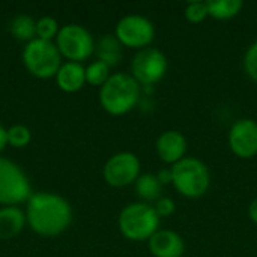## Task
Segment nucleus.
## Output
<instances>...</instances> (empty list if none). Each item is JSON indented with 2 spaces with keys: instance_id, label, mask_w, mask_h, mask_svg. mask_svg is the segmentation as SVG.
Instances as JSON below:
<instances>
[{
  "instance_id": "obj_27",
  "label": "nucleus",
  "mask_w": 257,
  "mask_h": 257,
  "mask_svg": "<svg viewBox=\"0 0 257 257\" xmlns=\"http://www.w3.org/2000/svg\"><path fill=\"white\" fill-rule=\"evenodd\" d=\"M248 217L254 224H257V197L251 200V203L248 206Z\"/></svg>"
},
{
  "instance_id": "obj_9",
  "label": "nucleus",
  "mask_w": 257,
  "mask_h": 257,
  "mask_svg": "<svg viewBox=\"0 0 257 257\" xmlns=\"http://www.w3.org/2000/svg\"><path fill=\"white\" fill-rule=\"evenodd\" d=\"M57 48L60 54L72 62L89 59L95 51L92 35L78 24H66L57 33Z\"/></svg>"
},
{
  "instance_id": "obj_13",
  "label": "nucleus",
  "mask_w": 257,
  "mask_h": 257,
  "mask_svg": "<svg viewBox=\"0 0 257 257\" xmlns=\"http://www.w3.org/2000/svg\"><path fill=\"white\" fill-rule=\"evenodd\" d=\"M148 245L154 257H182L185 253L182 236L169 229L157 230L148 241Z\"/></svg>"
},
{
  "instance_id": "obj_17",
  "label": "nucleus",
  "mask_w": 257,
  "mask_h": 257,
  "mask_svg": "<svg viewBox=\"0 0 257 257\" xmlns=\"http://www.w3.org/2000/svg\"><path fill=\"white\" fill-rule=\"evenodd\" d=\"M206 5L209 17L220 21L235 18L244 8L241 0H208Z\"/></svg>"
},
{
  "instance_id": "obj_24",
  "label": "nucleus",
  "mask_w": 257,
  "mask_h": 257,
  "mask_svg": "<svg viewBox=\"0 0 257 257\" xmlns=\"http://www.w3.org/2000/svg\"><path fill=\"white\" fill-rule=\"evenodd\" d=\"M242 65H244V71L250 77V80L257 83V41H254L247 48V51L244 54Z\"/></svg>"
},
{
  "instance_id": "obj_15",
  "label": "nucleus",
  "mask_w": 257,
  "mask_h": 257,
  "mask_svg": "<svg viewBox=\"0 0 257 257\" xmlns=\"http://www.w3.org/2000/svg\"><path fill=\"white\" fill-rule=\"evenodd\" d=\"M24 227V215L15 206L0 209V239L6 241L17 236Z\"/></svg>"
},
{
  "instance_id": "obj_25",
  "label": "nucleus",
  "mask_w": 257,
  "mask_h": 257,
  "mask_svg": "<svg viewBox=\"0 0 257 257\" xmlns=\"http://www.w3.org/2000/svg\"><path fill=\"white\" fill-rule=\"evenodd\" d=\"M154 209H155V212L158 214L160 218H167V217L175 214L176 205H175L173 199H170V197H160L154 203Z\"/></svg>"
},
{
  "instance_id": "obj_19",
  "label": "nucleus",
  "mask_w": 257,
  "mask_h": 257,
  "mask_svg": "<svg viewBox=\"0 0 257 257\" xmlns=\"http://www.w3.org/2000/svg\"><path fill=\"white\" fill-rule=\"evenodd\" d=\"M12 35L20 41H33L36 33V23L29 15H18L11 23Z\"/></svg>"
},
{
  "instance_id": "obj_6",
  "label": "nucleus",
  "mask_w": 257,
  "mask_h": 257,
  "mask_svg": "<svg viewBox=\"0 0 257 257\" xmlns=\"http://www.w3.org/2000/svg\"><path fill=\"white\" fill-rule=\"evenodd\" d=\"M169 69L166 54L154 47L139 50L131 62V75L140 86H154L160 83Z\"/></svg>"
},
{
  "instance_id": "obj_4",
  "label": "nucleus",
  "mask_w": 257,
  "mask_h": 257,
  "mask_svg": "<svg viewBox=\"0 0 257 257\" xmlns=\"http://www.w3.org/2000/svg\"><path fill=\"white\" fill-rule=\"evenodd\" d=\"M161 218L154 206L145 202L130 203L119 214V230L130 241H149L152 235L160 230Z\"/></svg>"
},
{
  "instance_id": "obj_21",
  "label": "nucleus",
  "mask_w": 257,
  "mask_h": 257,
  "mask_svg": "<svg viewBox=\"0 0 257 257\" xmlns=\"http://www.w3.org/2000/svg\"><path fill=\"white\" fill-rule=\"evenodd\" d=\"M184 15L187 18V21H190L193 24L203 23L209 17L206 2H190V3H187V6L184 9Z\"/></svg>"
},
{
  "instance_id": "obj_3",
  "label": "nucleus",
  "mask_w": 257,
  "mask_h": 257,
  "mask_svg": "<svg viewBox=\"0 0 257 257\" xmlns=\"http://www.w3.org/2000/svg\"><path fill=\"white\" fill-rule=\"evenodd\" d=\"M173 175L172 185L187 199L203 197L211 187V172L208 166L193 157H185L170 167Z\"/></svg>"
},
{
  "instance_id": "obj_2",
  "label": "nucleus",
  "mask_w": 257,
  "mask_h": 257,
  "mask_svg": "<svg viewBox=\"0 0 257 257\" xmlns=\"http://www.w3.org/2000/svg\"><path fill=\"white\" fill-rule=\"evenodd\" d=\"M140 92V84L131 74L117 72L110 75V78L101 86L99 102L107 113L122 116L137 105Z\"/></svg>"
},
{
  "instance_id": "obj_23",
  "label": "nucleus",
  "mask_w": 257,
  "mask_h": 257,
  "mask_svg": "<svg viewBox=\"0 0 257 257\" xmlns=\"http://www.w3.org/2000/svg\"><path fill=\"white\" fill-rule=\"evenodd\" d=\"M30 142V131L23 125H15L8 130V143L14 148H24Z\"/></svg>"
},
{
  "instance_id": "obj_14",
  "label": "nucleus",
  "mask_w": 257,
  "mask_h": 257,
  "mask_svg": "<svg viewBox=\"0 0 257 257\" xmlns=\"http://www.w3.org/2000/svg\"><path fill=\"white\" fill-rule=\"evenodd\" d=\"M57 84L65 92H77L86 83V68L77 62H68L56 74Z\"/></svg>"
},
{
  "instance_id": "obj_20",
  "label": "nucleus",
  "mask_w": 257,
  "mask_h": 257,
  "mask_svg": "<svg viewBox=\"0 0 257 257\" xmlns=\"http://www.w3.org/2000/svg\"><path fill=\"white\" fill-rule=\"evenodd\" d=\"M108 78H110V66L101 60H96L86 68V81L92 86H102Z\"/></svg>"
},
{
  "instance_id": "obj_16",
  "label": "nucleus",
  "mask_w": 257,
  "mask_h": 257,
  "mask_svg": "<svg viewBox=\"0 0 257 257\" xmlns=\"http://www.w3.org/2000/svg\"><path fill=\"white\" fill-rule=\"evenodd\" d=\"M95 51L98 54V60L104 62L108 66H114L122 57V44L114 35H104L98 41Z\"/></svg>"
},
{
  "instance_id": "obj_12",
  "label": "nucleus",
  "mask_w": 257,
  "mask_h": 257,
  "mask_svg": "<svg viewBox=\"0 0 257 257\" xmlns=\"http://www.w3.org/2000/svg\"><path fill=\"white\" fill-rule=\"evenodd\" d=\"M187 139L178 130H167L161 133L155 142V151L158 158L170 166H175L185 158L187 154Z\"/></svg>"
},
{
  "instance_id": "obj_8",
  "label": "nucleus",
  "mask_w": 257,
  "mask_h": 257,
  "mask_svg": "<svg viewBox=\"0 0 257 257\" xmlns=\"http://www.w3.org/2000/svg\"><path fill=\"white\" fill-rule=\"evenodd\" d=\"M30 184L23 170L0 157V203L17 205L30 199Z\"/></svg>"
},
{
  "instance_id": "obj_18",
  "label": "nucleus",
  "mask_w": 257,
  "mask_h": 257,
  "mask_svg": "<svg viewBox=\"0 0 257 257\" xmlns=\"http://www.w3.org/2000/svg\"><path fill=\"white\" fill-rule=\"evenodd\" d=\"M134 188L137 196L143 199L145 203H149V202H157L161 197L163 185L160 184V181L154 173H145L137 178V181L134 182Z\"/></svg>"
},
{
  "instance_id": "obj_7",
  "label": "nucleus",
  "mask_w": 257,
  "mask_h": 257,
  "mask_svg": "<svg viewBox=\"0 0 257 257\" xmlns=\"http://www.w3.org/2000/svg\"><path fill=\"white\" fill-rule=\"evenodd\" d=\"M114 36L123 47L143 50L155 39V26L143 15H125L116 24Z\"/></svg>"
},
{
  "instance_id": "obj_22",
  "label": "nucleus",
  "mask_w": 257,
  "mask_h": 257,
  "mask_svg": "<svg viewBox=\"0 0 257 257\" xmlns=\"http://www.w3.org/2000/svg\"><path fill=\"white\" fill-rule=\"evenodd\" d=\"M57 33H59V27H57V21L54 18L42 17L36 23V35L39 36V39L50 41L53 36H57Z\"/></svg>"
},
{
  "instance_id": "obj_10",
  "label": "nucleus",
  "mask_w": 257,
  "mask_h": 257,
  "mask_svg": "<svg viewBox=\"0 0 257 257\" xmlns=\"http://www.w3.org/2000/svg\"><path fill=\"white\" fill-rule=\"evenodd\" d=\"M140 160L133 152H119L108 158L104 166L102 175L108 185L120 188L131 185L140 176Z\"/></svg>"
},
{
  "instance_id": "obj_28",
  "label": "nucleus",
  "mask_w": 257,
  "mask_h": 257,
  "mask_svg": "<svg viewBox=\"0 0 257 257\" xmlns=\"http://www.w3.org/2000/svg\"><path fill=\"white\" fill-rule=\"evenodd\" d=\"M6 145H8V131L0 125V151H3Z\"/></svg>"
},
{
  "instance_id": "obj_26",
  "label": "nucleus",
  "mask_w": 257,
  "mask_h": 257,
  "mask_svg": "<svg viewBox=\"0 0 257 257\" xmlns=\"http://www.w3.org/2000/svg\"><path fill=\"white\" fill-rule=\"evenodd\" d=\"M157 179L160 181V184L164 187V185H169L173 182V175H172V169H161L158 173H155Z\"/></svg>"
},
{
  "instance_id": "obj_5",
  "label": "nucleus",
  "mask_w": 257,
  "mask_h": 257,
  "mask_svg": "<svg viewBox=\"0 0 257 257\" xmlns=\"http://www.w3.org/2000/svg\"><path fill=\"white\" fill-rule=\"evenodd\" d=\"M23 62L27 71L35 77L50 78L60 69V51L53 42L36 38L26 45Z\"/></svg>"
},
{
  "instance_id": "obj_11",
  "label": "nucleus",
  "mask_w": 257,
  "mask_h": 257,
  "mask_svg": "<svg viewBox=\"0 0 257 257\" xmlns=\"http://www.w3.org/2000/svg\"><path fill=\"white\" fill-rule=\"evenodd\" d=\"M227 143L233 155L241 160L257 157V122L254 119H238L229 130Z\"/></svg>"
},
{
  "instance_id": "obj_1",
  "label": "nucleus",
  "mask_w": 257,
  "mask_h": 257,
  "mask_svg": "<svg viewBox=\"0 0 257 257\" xmlns=\"http://www.w3.org/2000/svg\"><path fill=\"white\" fill-rule=\"evenodd\" d=\"M27 220L36 233L56 236L68 229L72 220V212L69 203L60 196L36 193L29 199Z\"/></svg>"
}]
</instances>
